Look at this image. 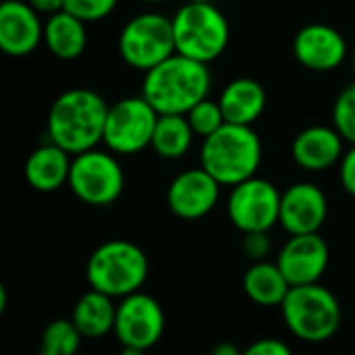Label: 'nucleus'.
Masks as SVG:
<instances>
[{
	"label": "nucleus",
	"mask_w": 355,
	"mask_h": 355,
	"mask_svg": "<svg viewBox=\"0 0 355 355\" xmlns=\"http://www.w3.org/2000/svg\"><path fill=\"white\" fill-rule=\"evenodd\" d=\"M211 92L207 63L173 53L153 69L144 71L142 96L159 115H187Z\"/></svg>",
	"instance_id": "obj_1"
},
{
	"label": "nucleus",
	"mask_w": 355,
	"mask_h": 355,
	"mask_svg": "<svg viewBox=\"0 0 355 355\" xmlns=\"http://www.w3.org/2000/svg\"><path fill=\"white\" fill-rule=\"evenodd\" d=\"M119 0H65V11L82 19L84 24H96L107 19Z\"/></svg>",
	"instance_id": "obj_27"
},
{
	"label": "nucleus",
	"mask_w": 355,
	"mask_h": 355,
	"mask_svg": "<svg viewBox=\"0 0 355 355\" xmlns=\"http://www.w3.org/2000/svg\"><path fill=\"white\" fill-rule=\"evenodd\" d=\"M187 119L193 128V132L201 138H207L209 134H214L218 128H222L226 123L224 119V113H222V107L218 101L214 98H203L201 103H197L189 113H187Z\"/></svg>",
	"instance_id": "obj_26"
},
{
	"label": "nucleus",
	"mask_w": 355,
	"mask_h": 355,
	"mask_svg": "<svg viewBox=\"0 0 355 355\" xmlns=\"http://www.w3.org/2000/svg\"><path fill=\"white\" fill-rule=\"evenodd\" d=\"M351 63H353V71H355V51H353V57H351Z\"/></svg>",
	"instance_id": "obj_37"
},
{
	"label": "nucleus",
	"mask_w": 355,
	"mask_h": 355,
	"mask_svg": "<svg viewBox=\"0 0 355 355\" xmlns=\"http://www.w3.org/2000/svg\"><path fill=\"white\" fill-rule=\"evenodd\" d=\"M222 184L203 167H191L178 173L167 187V207L180 220H201L209 216L220 201Z\"/></svg>",
	"instance_id": "obj_12"
},
{
	"label": "nucleus",
	"mask_w": 355,
	"mask_h": 355,
	"mask_svg": "<svg viewBox=\"0 0 355 355\" xmlns=\"http://www.w3.org/2000/svg\"><path fill=\"white\" fill-rule=\"evenodd\" d=\"M345 153V138L338 134L334 125H309L303 128L293 144L291 157L293 161L311 173H320L338 165Z\"/></svg>",
	"instance_id": "obj_17"
},
{
	"label": "nucleus",
	"mask_w": 355,
	"mask_h": 355,
	"mask_svg": "<svg viewBox=\"0 0 355 355\" xmlns=\"http://www.w3.org/2000/svg\"><path fill=\"white\" fill-rule=\"evenodd\" d=\"M119 355H146V349H140V347H130V345H123Z\"/></svg>",
	"instance_id": "obj_33"
},
{
	"label": "nucleus",
	"mask_w": 355,
	"mask_h": 355,
	"mask_svg": "<svg viewBox=\"0 0 355 355\" xmlns=\"http://www.w3.org/2000/svg\"><path fill=\"white\" fill-rule=\"evenodd\" d=\"M241 355H293V351L280 338H259L249 347H245Z\"/></svg>",
	"instance_id": "obj_30"
},
{
	"label": "nucleus",
	"mask_w": 355,
	"mask_h": 355,
	"mask_svg": "<svg viewBox=\"0 0 355 355\" xmlns=\"http://www.w3.org/2000/svg\"><path fill=\"white\" fill-rule=\"evenodd\" d=\"M189 3H216V0H189Z\"/></svg>",
	"instance_id": "obj_36"
},
{
	"label": "nucleus",
	"mask_w": 355,
	"mask_h": 355,
	"mask_svg": "<svg viewBox=\"0 0 355 355\" xmlns=\"http://www.w3.org/2000/svg\"><path fill=\"white\" fill-rule=\"evenodd\" d=\"M7 301H9L7 288H5L3 282H0V318H3V313H5V309H7Z\"/></svg>",
	"instance_id": "obj_34"
},
{
	"label": "nucleus",
	"mask_w": 355,
	"mask_h": 355,
	"mask_svg": "<svg viewBox=\"0 0 355 355\" xmlns=\"http://www.w3.org/2000/svg\"><path fill=\"white\" fill-rule=\"evenodd\" d=\"M243 349H239L234 343L230 340H224V343H218L214 349H211V355H241Z\"/></svg>",
	"instance_id": "obj_32"
},
{
	"label": "nucleus",
	"mask_w": 355,
	"mask_h": 355,
	"mask_svg": "<svg viewBox=\"0 0 355 355\" xmlns=\"http://www.w3.org/2000/svg\"><path fill=\"white\" fill-rule=\"evenodd\" d=\"M280 311L286 328L307 343H322L334 336L343 315L336 295L320 282L291 286Z\"/></svg>",
	"instance_id": "obj_6"
},
{
	"label": "nucleus",
	"mask_w": 355,
	"mask_h": 355,
	"mask_svg": "<svg viewBox=\"0 0 355 355\" xmlns=\"http://www.w3.org/2000/svg\"><path fill=\"white\" fill-rule=\"evenodd\" d=\"M165 330V313L159 301L142 291H136L117 303L113 332L121 345L150 349L159 343Z\"/></svg>",
	"instance_id": "obj_11"
},
{
	"label": "nucleus",
	"mask_w": 355,
	"mask_h": 355,
	"mask_svg": "<svg viewBox=\"0 0 355 355\" xmlns=\"http://www.w3.org/2000/svg\"><path fill=\"white\" fill-rule=\"evenodd\" d=\"M84 334L73 320H53L40 338V355H76L80 351Z\"/></svg>",
	"instance_id": "obj_24"
},
{
	"label": "nucleus",
	"mask_w": 355,
	"mask_h": 355,
	"mask_svg": "<svg viewBox=\"0 0 355 355\" xmlns=\"http://www.w3.org/2000/svg\"><path fill=\"white\" fill-rule=\"evenodd\" d=\"M338 180L347 195L355 197V144L345 148L338 161Z\"/></svg>",
	"instance_id": "obj_29"
},
{
	"label": "nucleus",
	"mask_w": 355,
	"mask_h": 355,
	"mask_svg": "<svg viewBox=\"0 0 355 355\" xmlns=\"http://www.w3.org/2000/svg\"><path fill=\"white\" fill-rule=\"evenodd\" d=\"M243 251L251 261H263L268 259L272 251V239L270 232H247L243 239Z\"/></svg>",
	"instance_id": "obj_28"
},
{
	"label": "nucleus",
	"mask_w": 355,
	"mask_h": 355,
	"mask_svg": "<svg viewBox=\"0 0 355 355\" xmlns=\"http://www.w3.org/2000/svg\"><path fill=\"white\" fill-rule=\"evenodd\" d=\"M44 38V21L28 0L0 3V53L7 57L32 55Z\"/></svg>",
	"instance_id": "obj_15"
},
{
	"label": "nucleus",
	"mask_w": 355,
	"mask_h": 355,
	"mask_svg": "<svg viewBox=\"0 0 355 355\" xmlns=\"http://www.w3.org/2000/svg\"><path fill=\"white\" fill-rule=\"evenodd\" d=\"M330 261V249L320 232L291 234L280 247L276 263L291 286L320 282Z\"/></svg>",
	"instance_id": "obj_13"
},
{
	"label": "nucleus",
	"mask_w": 355,
	"mask_h": 355,
	"mask_svg": "<svg viewBox=\"0 0 355 355\" xmlns=\"http://www.w3.org/2000/svg\"><path fill=\"white\" fill-rule=\"evenodd\" d=\"M261 157L263 144L253 125H239L228 121L203 138L199 150L201 167L209 171L222 187L230 189L257 175Z\"/></svg>",
	"instance_id": "obj_3"
},
{
	"label": "nucleus",
	"mask_w": 355,
	"mask_h": 355,
	"mask_svg": "<svg viewBox=\"0 0 355 355\" xmlns=\"http://www.w3.org/2000/svg\"><path fill=\"white\" fill-rule=\"evenodd\" d=\"M291 284L276 261H253L243 276L245 295L261 307H280Z\"/></svg>",
	"instance_id": "obj_21"
},
{
	"label": "nucleus",
	"mask_w": 355,
	"mask_h": 355,
	"mask_svg": "<svg viewBox=\"0 0 355 355\" xmlns=\"http://www.w3.org/2000/svg\"><path fill=\"white\" fill-rule=\"evenodd\" d=\"M218 103L228 123L253 125L268 107V94L257 80L234 78L224 86Z\"/></svg>",
	"instance_id": "obj_19"
},
{
	"label": "nucleus",
	"mask_w": 355,
	"mask_h": 355,
	"mask_svg": "<svg viewBox=\"0 0 355 355\" xmlns=\"http://www.w3.org/2000/svg\"><path fill=\"white\" fill-rule=\"evenodd\" d=\"M67 187L82 203L109 207L125 189V173L115 153L96 146L73 155Z\"/></svg>",
	"instance_id": "obj_7"
},
{
	"label": "nucleus",
	"mask_w": 355,
	"mask_h": 355,
	"mask_svg": "<svg viewBox=\"0 0 355 355\" xmlns=\"http://www.w3.org/2000/svg\"><path fill=\"white\" fill-rule=\"evenodd\" d=\"M332 125L345 138L355 144V82L347 84L332 103Z\"/></svg>",
	"instance_id": "obj_25"
},
{
	"label": "nucleus",
	"mask_w": 355,
	"mask_h": 355,
	"mask_svg": "<svg viewBox=\"0 0 355 355\" xmlns=\"http://www.w3.org/2000/svg\"><path fill=\"white\" fill-rule=\"evenodd\" d=\"M117 51L132 69H153L175 53L171 17L155 11L134 15L119 32Z\"/></svg>",
	"instance_id": "obj_8"
},
{
	"label": "nucleus",
	"mask_w": 355,
	"mask_h": 355,
	"mask_svg": "<svg viewBox=\"0 0 355 355\" xmlns=\"http://www.w3.org/2000/svg\"><path fill=\"white\" fill-rule=\"evenodd\" d=\"M140 3H150V5H157V3H163V0H140Z\"/></svg>",
	"instance_id": "obj_35"
},
{
	"label": "nucleus",
	"mask_w": 355,
	"mask_h": 355,
	"mask_svg": "<svg viewBox=\"0 0 355 355\" xmlns=\"http://www.w3.org/2000/svg\"><path fill=\"white\" fill-rule=\"evenodd\" d=\"M345 36L328 24H307L293 38V55L297 63L315 73H328L347 59Z\"/></svg>",
	"instance_id": "obj_14"
},
{
	"label": "nucleus",
	"mask_w": 355,
	"mask_h": 355,
	"mask_svg": "<svg viewBox=\"0 0 355 355\" xmlns=\"http://www.w3.org/2000/svg\"><path fill=\"white\" fill-rule=\"evenodd\" d=\"M109 105L90 88H71L55 98L46 119V136L71 155L103 142Z\"/></svg>",
	"instance_id": "obj_2"
},
{
	"label": "nucleus",
	"mask_w": 355,
	"mask_h": 355,
	"mask_svg": "<svg viewBox=\"0 0 355 355\" xmlns=\"http://www.w3.org/2000/svg\"><path fill=\"white\" fill-rule=\"evenodd\" d=\"M280 197L282 193L274 182L253 175L230 189L226 201L228 220L243 234L270 232L280 220Z\"/></svg>",
	"instance_id": "obj_10"
},
{
	"label": "nucleus",
	"mask_w": 355,
	"mask_h": 355,
	"mask_svg": "<svg viewBox=\"0 0 355 355\" xmlns=\"http://www.w3.org/2000/svg\"><path fill=\"white\" fill-rule=\"evenodd\" d=\"M73 155L61 148L55 142L40 144L34 148L26 159V180L28 184L38 193H55L69 180V169H71Z\"/></svg>",
	"instance_id": "obj_18"
},
{
	"label": "nucleus",
	"mask_w": 355,
	"mask_h": 355,
	"mask_svg": "<svg viewBox=\"0 0 355 355\" xmlns=\"http://www.w3.org/2000/svg\"><path fill=\"white\" fill-rule=\"evenodd\" d=\"M115 313H117L115 299L101 291L90 288L76 301L71 320L84 336L98 338L113 330Z\"/></svg>",
	"instance_id": "obj_22"
},
{
	"label": "nucleus",
	"mask_w": 355,
	"mask_h": 355,
	"mask_svg": "<svg viewBox=\"0 0 355 355\" xmlns=\"http://www.w3.org/2000/svg\"><path fill=\"white\" fill-rule=\"evenodd\" d=\"M148 278V257L132 241L115 239L98 245L86 261L90 288L123 299L142 288Z\"/></svg>",
	"instance_id": "obj_5"
},
{
	"label": "nucleus",
	"mask_w": 355,
	"mask_h": 355,
	"mask_svg": "<svg viewBox=\"0 0 355 355\" xmlns=\"http://www.w3.org/2000/svg\"><path fill=\"white\" fill-rule=\"evenodd\" d=\"M197 134L193 132L187 115H159L150 148L167 161L182 159L195 142Z\"/></svg>",
	"instance_id": "obj_23"
},
{
	"label": "nucleus",
	"mask_w": 355,
	"mask_h": 355,
	"mask_svg": "<svg viewBox=\"0 0 355 355\" xmlns=\"http://www.w3.org/2000/svg\"><path fill=\"white\" fill-rule=\"evenodd\" d=\"M328 218V199L313 182H295L280 197L278 224L288 234L320 232Z\"/></svg>",
	"instance_id": "obj_16"
},
{
	"label": "nucleus",
	"mask_w": 355,
	"mask_h": 355,
	"mask_svg": "<svg viewBox=\"0 0 355 355\" xmlns=\"http://www.w3.org/2000/svg\"><path fill=\"white\" fill-rule=\"evenodd\" d=\"M88 24L67 13L65 9L46 17L44 21V38L49 53L61 61H73L84 55L88 46Z\"/></svg>",
	"instance_id": "obj_20"
},
{
	"label": "nucleus",
	"mask_w": 355,
	"mask_h": 355,
	"mask_svg": "<svg viewBox=\"0 0 355 355\" xmlns=\"http://www.w3.org/2000/svg\"><path fill=\"white\" fill-rule=\"evenodd\" d=\"M159 113L140 96H125L109 105L103 144L117 157L142 153L150 146Z\"/></svg>",
	"instance_id": "obj_9"
},
{
	"label": "nucleus",
	"mask_w": 355,
	"mask_h": 355,
	"mask_svg": "<svg viewBox=\"0 0 355 355\" xmlns=\"http://www.w3.org/2000/svg\"><path fill=\"white\" fill-rule=\"evenodd\" d=\"M28 3L36 13L46 15V17H51V15L65 9V0H28Z\"/></svg>",
	"instance_id": "obj_31"
},
{
	"label": "nucleus",
	"mask_w": 355,
	"mask_h": 355,
	"mask_svg": "<svg viewBox=\"0 0 355 355\" xmlns=\"http://www.w3.org/2000/svg\"><path fill=\"white\" fill-rule=\"evenodd\" d=\"M178 55L201 63L220 59L230 42V24L214 3H187L171 15Z\"/></svg>",
	"instance_id": "obj_4"
}]
</instances>
